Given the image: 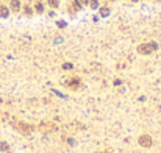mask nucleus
I'll return each mask as SVG.
<instances>
[{"label":"nucleus","instance_id":"obj_1","mask_svg":"<svg viewBox=\"0 0 161 153\" xmlns=\"http://www.w3.org/2000/svg\"><path fill=\"white\" fill-rule=\"evenodd\" d=\"M152 52H153V50H152L149 42H144V44L138 45V53H141V55H150Z\"/></svg>","mask_w":161,"mask_h":153},{"label":"nucleus","instance_id":"obj_2","mask_svg":"<svg viewBox=\"0 0 161 153\" xmlns=\"http://www.w3.org/2000/svg\"><path fill=\"white\" fill-rule=\"evenodd\" d=\"M81 9H83V5L80 3L78 0H72L71 6H69V13H71V14H75V13L81 11Z\"/></svg>","mask_w":161,"mask_h":153},{"label":"nucleus","instance_id":"obj_3","mask_svg":"<svg viewBox=\"0 0 161 153\" xmlns=\"http://www.w3.org/2000/svg\"><path fill=\"white\" fill-rule=\"evenodd\" d=\"M80 78H77V77H74V78H69L67 80V88H71V89H78L80 88Z\"/></svg>","mask_w":161,"mask_h":153},{"label":"nucleus","instance_id":"obj_4","mask_svg":"<svg viewBox=\"0 0 161 153\" xmlns=\"http://www.w3.org/2000/svg\"><path fill=\"white\" fill-rule=\"evenodd\" d=\"M139 144L142 147H150L152 145V138H150L149 134H142L141 138H139Z\"/></svg>","mask_w":161,"mask_h":153},{"label":"nucleus","instance_id":"obj_5","mask_svg":"<svg viewBox=\"0 0 161 153\" xmlns=\"http://www.w3.org/2000/svg\"><path fill=\"white\" fill-rule=\"evenodd\" d=\"M33 9L38 13V14H42V13H44V9H45V6H44V3H42V2H39V0H38V2H34Z\"/></svg>","mask_w":161,"mask_h":153},{"label":"nucleus","instance_id":"obj_6","mask_svg":"<svg viewBox=\"0 0 161 153\" xmlns=\"http://www.w3.org/2000/svg\"><path fill=\"white\" fill-rule=\"evenodd\" d=\"M9 9H13V11L22 9L20 8V0H9Z\"/></svg>","mask_w":161,"mask_h":153},{"label":"nucleus","instance_id":"obj_7","mask_svg":"<svg viewBox=\"0 0 161 153\" xmlns=\"http://www.w3.org/2000/svg\"><path fill=\"white\" fill-rule=\"evenodd\" d=\"M47 5H49L52 9H56L60 6V0H47Z\"/></svg>","mask_w":161,"mask_h":153},{"label":"nucleus","instance_id":"obj_8","mask_svg":"<svg viewBox=\"0 0 161 153\" xmlns=\"http://www.w3.org/2000/svg\"><path fill=\"white\" fill-rule=\"evenodd\" d=\"M99 11H100L102 17H106V16L109 14V8L108 6H102V8H99Z\"/></svg>","mask_w":161,"mask_h":153},{"label":"nucleus","instance_id":"obj_9","mask_svg":"<svg viewBox=\"0 0 161 153\" xmlns=\"http://www.w3.org/2000/svg\"><path fill=\"white\" fill-rule=\"evenodd\" d=\"M0 16H2V17H8V16H9V8L2 6L0 8Z\"/></svg>","mask_w":161,"mask_h":153},{"label":"nucleus","instance_id":"obj_10","mask_svg":"<svg viewBox=\"0 0 161 153\" xmlns=\"http://www.w3.org/2000/svg\"><path fill=\"white\" fill-rule=\"evenodd\" d=\"M89 6L92 8V9H99V8H100V2H99V0H89Z\"/></svg>","mask_w":161,"mask_h":153},{"label":"nucleus","instance_id":"obj_11","mask_svg":"<svg viewBox=\"0 0 161 153\" xmlns=\"http://www.w3.org/2000/svg\"><path fill=\"white\" fill-rule=\"evenodd\" d=\"M24 13H25L27 16H31V14L34 13V9L30 6V5H25V6H24Z\"/></svg>","mask_w":161,"mask_h":153},{"label":"nucleus","instance_id":"obj_12","mask_svg":"<svg viewBox=\"0 0 161 153\" xmlns=\"http://www.w3.org/2000/svg\"><path fill=\"white\" fill-rule=\"evenodd\" d=\"M63 69H64V70H72V69H74V64H72V63H64L63 64Z\"/></svg>","mask_w":161,"mask_h":153},{"label":"nucleus","instance_id":"obj_13","mask_svg":"<svg viewBox=\"0 0 161 153\" xmlns=\"http://www.w3.org/2000/svg\"><path fill=\"white\" fill-rule=\"evenodd\" d=\"M8 148H9V147H8L6 142H0V150H2V152H5V150H8Z\"/></svg>","mask_w":161,"mask_h":153},{"label":"nucleus","instance_id":"obj_14","mask_svg":"<svg viewBox=\"0 0 161 153\" xmlns=\"http://www.w3.org/2000/svg\"><path fill=\"white\" fill-rule=\"evenodd\" d=\"M56 25H58V28H64V27H66V22H64V20H60V22H56Z\"/></svg>","mask_w":161,"mask_h":153},{"label":"nucleus","instance_id":"obj_15","mask_svg":"<svg viewBox=\"0 0 161 153\" xmlns=\"http://www.w3.org/2000/svg\"><path fill=\"white\" fill-rule=\"evenodd\" d=\"M78 2L83 5V6H86V5H89V0H78Z\"/></svg>","mask_w":161,"mask_h":153},{"label":"nucleus","instance_id":"obj_16","mask_svg":"<svg viewBox=\"0 0 161 153\" xmlns=\"http://www.w3.org/2000/svg\"><path fill=\"white\" fill-rule=\"evenodd\" d=\"M120 84H122V81H120L119 78H117V80H114V86H120Z\"/></svg>","mask_w":161,"mask_h":153},{"label":"nucleus","instance_id":"obj_17","mask_svg":"<svg viewBox=\"0 0 161 153\" xmlns=\"http://www.w3.org/2000/svg\"><path fill=\"white\" fill-rule=\"evenodd\" d=\"M130 2H135V3H138V2H139V0H130Z\"/></svg>","mask_w":161,"mask_h":153},{"label":"nucleus","instance_id":"obj_18","mask_svg":"<svg viewBox=\"0 0 161 153\" xmlns=\"http://www.w3.org/2000/svg\"><path fill=\"white\" fill-rule=\"evenodd\" d=\"M156 2H161V0H156Z\"/></svg>","mask_w":161,"mask_h":153},{"label":"nucleus","instance_id":"obj_19","mask_svg":"<svg viewBox=\"0 0 161 153\" xmlns=\"http://www.w3.org/2000/svg\"><path fill=\"white\" fill-rule=\"evenodd\" d=\"M109 2H113V0H109Z\"/></svg>","mask_w":161,"mask_h":153}]
</instances>
